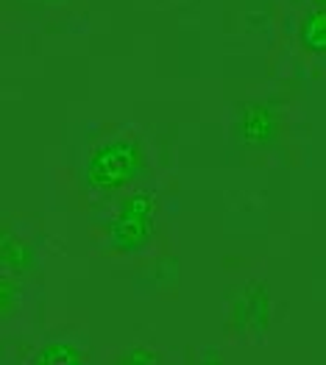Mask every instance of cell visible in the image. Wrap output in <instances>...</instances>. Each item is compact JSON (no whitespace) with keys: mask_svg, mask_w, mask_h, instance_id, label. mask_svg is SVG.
<instances>
[{"mask_svg":"<svg viewBox=\"0 0 326 365\" xmlns=\"http://www.w3.org/2000/svg\"><path fill=\"white\" fill-rule=\"evenodd\" d=\"M0 259L14 274H29L31 268H34V251H31V245L26 240H20V237H14L11 232H3Z\"/></svg>","mask_w":326,"mask_h":365,"instance_id":"5b68a950","label":"cell"},{"mask_svg":"<svg viewBox=\"0 0 326 365\" xmlns=\"http://www.w3.org/2000/svg\"><path fill=\"white\" fill-rule=\"evenodd\" d=\"M14 296H17L14 282H11L9 276H3V279H0V309H3V318L11 315V309H14Z\"/></svg>","mask_w":326,"mask_h":365,"instance_id":"ba28073f","label":"cell"},{"mask_svg":"<svg viewBox=\"0 0 326 365\" xmlns=\"http://www.w3.org/2000/svg\"><path fill=\"white\" fill-rule=\"evenodd\" d=\"M238 131L240 137L245 143H251V145H265V143H270L273 134H276V115H273V109L265 106V103L245 106L243 115H240Z\"/></svg>","mask_w":326,"mask_h":365,"instance_id":"277c9868","label":"cell"},{"mask_svg":"<svg viewBox=\"0 0 326 365\" xmlns=\"http://www.w3.org/2000/svg\"><path fill=\"white\" fill-rule=\"evenodd\" d=\"M153 235V198L148 192H134L120 204L109 226V240L115 251H140Z\"/></svg>","mask_w":326,"mask_h":365,"instance_id":"7a4b0ae2","label":"cell"},{"mask_svg":"<svg viewBox=\"0 0 326 365\" xmlns=\"http://www.w3.org/2000/svg\"><path fill=\"white\" fill-rule=\"evenodd\" d=\"M143 168V151L134 140H112L89 156L87 179L101 192H115L131 182Z\"/></svg>","mask_w":326,"mask_h":365,"instance_id":"6da1fadb","label":"cell"},{"mask_svg":"<svg viewBox=\"0 0 326 365\" xmlns=\"http://www.w3.org/2000/svg\"><path fill=\"white\" fill-rule=\"evenodd\" d=\"M268 312H270V302H268L265 287H248L243 290L238 302H235V312H232V327L235 329H254L263 332L268 327Z\"/></svg>","mask_w":326,"mask_h":365,"instance_id":"3957f363","label":"cell"},{"mask_svg":"<svg viewBox=\"0 0 326 365\" xmlns=\"http://www.w3.org/2000/svg\"><path fill=\"white\" fill-rule=\"evenodd\" d=\"M315 3H318V6H321V9H326V0H315Z\"/></svg>","mask_w":326,"mask_h":365,"instance_id":"30bf717a","label":"cell"},{"mask_svg":"<svg viewBox=\"0 0 326 365\" xmlns=\"http://www.w3.org/2000/svg\"><path fill=\"white\" fill-rule=\"evenodd\" d=\"M123 363H131V365H153V363H159V357H156L153 351H146V349H134V351H128V354L123 357Z\"/></svg>","mask_w":326,"mask_h":365,"instance_id":"9c48e42d","label":"cell"},{"mask_svg":"<svg viewBox=\"0 0 326 365\" xmlns=\"http://www.w3.org/2000/svg\"><path fill=\"white\" fill-rule=\"evenodd\" d=\"M34 363L42 365H78L84 363V354L76 349V346H67V343H51L45 349L36 351Z\"/></svg>","mask_w":326,"mask_h":365,"instance_id":"52a82bcc","label":"cell"},{"mask_svg":"<svg viewBox=\"0 0 326 365\" xmlns=\"http://www.w3.org/2000/svg\"><path fill=\"white\" fill-rule=\"evenodd\" d=\"M298 39L310 53H326V9H315L304 17L301 29H298Z\"/></svg>","mask_w":326,"mask_h":365,"instance_id":"8992f818","label":"cell"}]
</instances>
